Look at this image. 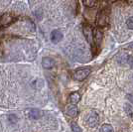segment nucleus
I'll use <instances>...</instances> for the list:
<instances>
[{"instance_id":"1","label":"nucleus","mask_w":133,"mask_h":132,"mask_svg":"<svg viewBox=\"0 0 133 132\" xmlns=\"http://www.w3.org/2000/svg\"><path fill=\"white\" fill-rule=\"evenodd\" d=\"M109 23V12L107 10H101L97 14L96 18V24L99 27H105Z\"/></svg>"},{"instance_id":"2","label":"nucleus","mask_w":133,"mask_h":132,"mask_svg":"<svg viewBox=\"0 0 133 132\" xmlns=\"http://www.w3.org/2000/svg\"><path fill=\"white\" fill-rule=\"evenodd\" d=\"M90 69L88 68V69H81V70H78L74 72V78L77 80V81H83L85 80L88 76L90 74Z\"/></svg>"},{"instance_id":"3","label":"nucleus","mask_w":133,"mask_h":132,"mask_svg":"<svg viewBox=\"0 0 133 132\" xmlns=\"http://www.w3.org/2000/svg\"><path fill=\"white\" fill-rule=\"evenodd\" d=\"M83 33L84 35L85 39L88 40V42L92 44L94 43V30L89 24H83Z\"/></svg>"},{"instance_id":"4","label":"nucleus","mask_w":133,"mask_h":132,"mask_svg":"<svg viewBox=\"0 0 133 132\" xmlns=\"http://www.w3.org/2000/svg\"><path fill=\"white\" fill-rule=\"evenodd\" d=\"M98 120H99V118H98L97 113L96 112H92L89 116V118L87 119V123H88V125L89 127H95L98 124Z\"/></svg>"},{"instance_id":"5","label":"nucleus","mask_w":133,"mask_h":132,"mask_svg":"<svg viewBox=\"0 0 133 132\" xmlns=\"http://www.w3.org/2000/svg\"><path fill=\"white\" fill-rule=\"evenodd\" d=\"M14 21V17L10 14H4L0 17V26H8Z\"/></svg>"},{"instance_id":"6","label":"nucleus","mask_w":133,"mask_h":132,"mask_svg":"<svg viewBox=\"0 0 133 132\" xmlns=\"http://www.w3.org/2000/svg\"><path fill=\"white\" fill-rule=\"evenodd\" d=\"M62 39H63V33L59 30H54L52 33H51V40L54 44H57L59 42H61Z\"/></svg>"},{"instance_id":"7","label":"nucleus","mask_w":133,"mask_h":132,"mask_svg":"<svg viewBox=\"0 0 133 132\" xmlns=\"http://www.w3.org/2000/svg\"><path fill=\"white\" fill-rule=\"evenodd\" d=\"M42 66L44 69H47V70H50L53 67L55 66V61L53 60L50 57H45L42 60Z\"/></svg>"},{"instance_id":"8","label":"nucleus","mask_w":133,"mask_h":132,"mask_svg":"<svg viewBox=\"0 0 133 132\" xmlns=\"http://www.w3.org/2000/svg\"><path fill=\"white\" fill-rule=\"evenodd\" d=\"M27 115L29 118L31 119H39L40 117L42 116V112L39 109L36 108H31V109L27 110Z\"/></svg>"},{"instance_id":"9","label":"nucleus","mask_w":133,"mask_h":132,"mask_svg":"<svg viewBox=\"0 0 133 132\" xmlns=\"http://www.w3.org/2000/svg\"><path fill=\"white\" fill-rule=\"evenodd\" d=\"M102 38H103V35H102V32L99 29H96L95 31H94V41L95 42V44L100 45Z\"/></svg>"},{"instance_id":"10","label":"nucleus","mask_w":133,"mask_h":132,"mask_svg":"<svg viewBox=\"0 0 133 132\" xmlns=\"http://www.w3.org/2000/svg\"><path fill=\"white\" fill-rule=\"evenodd\" d=\"M79 99H81V95L78 93H72L70 95V97H69V101L72 104H77L78 101H79Z\"/></svg>"},{"instance_id":"11","label":"nucleus","mask_w":133,"mask_h":132,"mask_svg":"<svg viewBox=\"0 0 133 132\" xmlns=\"http://www.w3.org/2000/svg\"><path fill=\"white\" fill-rule=\"evenodd\" d=\"M66 113H68V115L71 116V117H76V116L78 114V109L77 106H75V105H72V106H70L68 110H66Z\"/></svg>"},{"instance_id":"12","label":"nucleus","mask_w":133,"mask_h":132,"mask_svg":"<svg viewBox=\"0 0 133 132\" xmlns=\"http://www.w3.org/2000/svg\"><path fill=\"white\" fill-rule=\"evenodd\" d=\"M82 2L87 8H92L96 4V0H82Z\"/></svg>"},{"instance_id":"13","label":"nucleus","mask_w":133,"mask_h":132,"mask_svg":"<svg viewBox=\"0 0 133 132\" xmlns=\"http://www.w3.org/2000/svg\"><path fill=\"white\" fill-rule=\"evenodd\" d=\"M99 132H113V128L109 124H103L100 127Z\"/></svg>"},{"instance_id":"14","label":"nucleus","mask_w":133,"mask_h":132,"mask_svg":"<svg viewBox=\"0 0 133 132\" xmlns=\"http://www.w3.org/2000/svg\"><path fill=\"white\" fill-rule=\"evenodd\" d=\"M71 127H72V132H83L82 129H81V127L78 126L76 122H72V123H71Z\"/></svg>"},{"instance_id":"15","label":"nucleus","mask_w":133,"mask_h":132,"mask_svg":"<svg viewBox=\"0 0 133 132\" xmlns=\"http://www.w3.org/2000/svg\"><path fill=\"white\" fill-rule=\"evenodd\" d=\"M126 25H127V28L130 29V30H133V16L129 17L126 21Z\"/></svg>"},{"instance_id":"16","label":"nucleus","mask_w":133,"mask_h":132,"mask_svg":"<svg viewBox=\"0 0 133 132\" xmlns=\"http://www.w3.org/2000/svg\"><path fill=\"white\" fill-rule=\"evenodd\" d=\"M126 64L129 65L131 68H133V57H131V56H127V58H126Z\"/></svg>"},{"instance_id":"17","label":"nucleus","mask_w":133,"mask_h":132,"mask_svg":"<svg viewBox=\"0 0 133 132\" xmlns=\"http://www.w3.org/2000/svg\"><path fill=\"white\" fill-rule=\"evenodd\" d=\"M8 118H9V120L11 121V122H16V120H17V117L15 115H9V117H8Z\"/></svg>"},{"instance_id":"18","label":"nucleus","mask_w":133,"mask_h":132,"mask_svg":"<svg viewBox=\"0 0 133 132\" xmlns=\"http://www.w3.org/2000/svg\"><path fill=\"white\" fill-rule=\"evenodd\" d=\"M125 48H126V49H133V43H130V44L126 45Z\"/></svg>"},{"instance_id":"19","label":"nucleus","mask_w":133,"mask_h":132,"mask_svg":"<svg viewBox=\"0 0 133 132\" xmlns=\"http://www.w3.org/2000/svg\"><path fill=\"white\" fill-rule=\"evenodd\" d=\"M127 98L129 99V100H130V101H131V102L133 103V94H128Z\"/></svg>"}]
</instances>
